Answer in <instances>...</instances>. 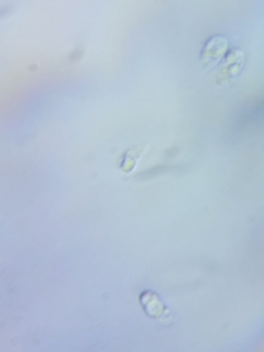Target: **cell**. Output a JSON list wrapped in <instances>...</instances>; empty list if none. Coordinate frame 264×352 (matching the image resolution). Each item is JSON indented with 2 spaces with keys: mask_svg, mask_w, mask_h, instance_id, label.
Masks as SVG:
<instances>
[{
  "mask_svg": "<svg viewBox=\"0 0 264 352\" xmlns=\"http://www.w3.org/2000/svg\"><path fill=\"white\" fill-rule=\"evenodd\" d=\"M141 304H142V308L146 310V313L150 317L156 318V320L168 322L170 318V313L168 310V307L162 302L157 294L144 292L141 295Z\"/></svg>",
  "mask_w": 264,
  "mask_h": 352,
  "instance_id": "cell-3",
  "label": "cell"
},
{
  "mask_svg": "<svg viewBox=\"0 0 264 352\" xmlns=\"http://www.w3.org/2000/svg\"><path fill=\"white\" fill-rule=\"evenodd\" d=\"M228 47H229V43L222 36H214L212 38H208L201 54V63L204 68L206 69L214 68V66L225 58Z\"/></svg>",
  "mask_w": 264,
  "mask_h": 352,
  "instance_id": "cell-2",
  "label": "cell"
},
{
  "mask_svg": "<svg viewBox=\"0 0 264 352\" xmlns=\"http://www.w3.org/2000/svg\"><path fill=\"white\" fill-rule=\"evenodd\" d=\"M147 150H148V146H135L126 150L118 160L119 168L125 173H131L132 170H135Z\"/></svg>",
  "mask_w": 264,
  "mask_h": 352,
  "instance_id": "cell-4",
  "label": "cell"
},
{
  "mask_svg": "<svg viewBox=\"0 0 264 352\" xmlns=\"http://www.w3.org/2000/svg\"><path fill=\"white\" fill-rule=\"evenodd\" d=\"M244 52L239 49L230 52L217 71V84H232L234 80L241 74L242 68H244Z\"/></svg>",
  "mask_w": 264,
  "mask_h": 352,
  "instance_id": "cell-1",
  "label": "cell"
}]
</instances>
